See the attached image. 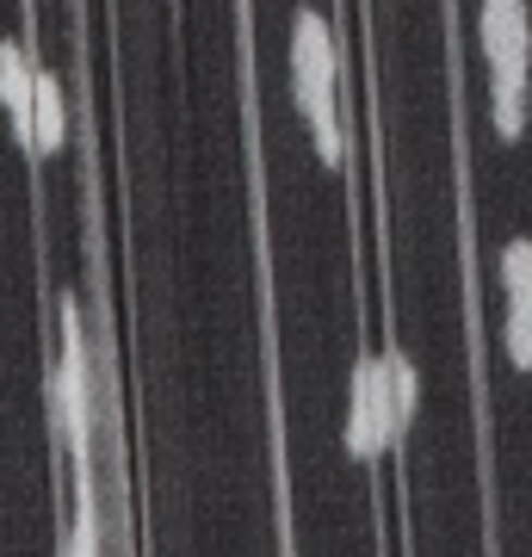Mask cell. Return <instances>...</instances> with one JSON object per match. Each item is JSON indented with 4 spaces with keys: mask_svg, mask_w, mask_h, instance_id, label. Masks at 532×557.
Instances as JSON below:
<instances>
[{
    "mask_svg": "<svg viewBox=\"0 0 532 557\" xmlns=\"http://www.w3.org/2000/svg\"><path fill=\"white\" fill-rule=\"evenodd\" d=\"M50 409H57V434L75 458V471H94L99 379H94V347H87V322H81L75 298H62V359L50 372Z\"/></svg>",
    "mask_w": 532,
    "mask_h": 557,
    "instance_id": "3957f363",
    "label": "cell"
},
{
    "mask_svg": "<svg viewBox=\"0 0 532 557\" xmlns=\"http://www.w3.org/2000/svg\"><path fill=\"white\" fill-rule=\"evenodd\" d=\"M495 278H502V298L527 304V310H532V236L502 242V255H495Z\"/></svg>",
    "mask_w": 532,
    "mask_h": 557,
    "instance_id": "52a82bcc",
    "label": "cell"
},
{
    "mask_svg": "<svg viewBox=\"0 0 532 557\" xmlns=\"http://www.w3.org/2000/svg\"><path fill=\"white\" fill-rule=\"evenodd\" d=\"M32 94H38V62L25 57L20 38H0V112L13 119L20 143H32Z\"/></svg>",
    "mask_w": 532,
    "mask_h": 557,
    "instance_id": "5b68a950",
    "label": "cell"
},
{
    "mask_svg": "<svg viewBox=\"0 0 532 557\" xmlns=\"http://www.w3.org/2000/svg\"><path fill=\"white\" fill-rule=\"evenodd\" d=\"M292 100L310 124L316 156L329 168H347L354 143H347V124H341V50L316 7H297L292 20Z\"/></svg>",
    "mask_w": 532,
    "mask_h": 557,
    "instance_id": "6da1fadb",
    "label": "cell"
},
{
    "mask_svg": "<svg viewBox=\"0 0 532 557\" xmlns=\"http://www.w3.org/2000/svg\"><path fill=\"white\" fill-rule=\"evenodd\" d=\"M69 143V100H62V81L50 69H38V94H32V156H57Z\"/></svg>",
    "mask_w": 532,
    "mask_h": 557,
    "instance_id": "8992f818",
    "label": "cell"
},
{
    "mask_svg": "<svg viewBox=\"0 0 532 557\" xmlns=\"http://www.w3.org/2000/svg\"><path fill=\"white\" fill-rule=\"evenodd\" d=\"M391 440H403V421H396V403H391V372H384V354H366L354 366V391H347L341 446H347V458L372 465V458L391 453Z\"/></svg>",
    "mask_w": 532,
    "mask_h": 557,
    "instance_id": "277c9868",
    "label": "cell"
},
{
    "mask_svg": "<svg viewBox=\"0 0 532 557\" xmlns=\"http://www.w3.org/2000/svg\"><path fill=\"white\" fill-rule=\"evenodd\" d=\"M502 354H508L514 372H532V310L527 304L502 310Z\"/></svg>",
    "mask_w": 532,
    "mask_h": 557,
    "instance_id": "9c48e42d",
    "label": "cell"
},
{
    "mask_svg": "<svg viewBox=\"0 0 532 557\" xmlns=\"http://www.w3.org/2000/svg\"><path fill=\"white\" fill-rule=\"evenodd\" d=\"M477 44H483V62H490V124L502 143H514L527 131V94H532L527 0H483L477 7Z\"/></svg>",
    "mask_w": 532,
    "mask_h": 557,
    "instance_id": "7a4b0ae2",
    "label": "cell"
},
{
    "mask_svg": "<svg viewBox=\"0 0 532 557\" xmlns=\"http://www.w3.org/2000/svg\"><path fill=\"white\" fill-rule=\"evenodd\" d=\"M384 372H391V403H396V421H403V434H409L415 409H421V372H415V359L403 347H384Z\"/></svg>",
    "mask_w": 532,
    "mask_h": 557,
    "instance_id": "ba28073f",
    "label": "cell"
}]
</instances>
